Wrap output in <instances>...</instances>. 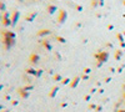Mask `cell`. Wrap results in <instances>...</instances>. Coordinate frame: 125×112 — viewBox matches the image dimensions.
<instances>
[{
  "mask_svg": "<svg viewBox=\"0 0 125 112\" xmlns=\"http://www.w3.org/2000/svg\"><path fill=\"white\" fill-rule=\"evenodd\" d=\"M66 16H68V14H66V11L65 10H60V13H59V16H58V23H64L65 20H66Z\"/></svg>",
  "mask_w": 125,
  "mask_h": 112,
  "instance_id": "cell-1",
  "label": "cell"
},
{
  "mask_svg": "<svg viewBox=\"0 0 125 112\" xmlns=\"http://www.w3.org/2000/svg\"><path fill=\"white\" fill-rule=\"evenodd\" d=\"M108 52H105V51H103V52H100L99 55H96V57L100 60V62H99V65L101 64V62H104V61H106L108 60Z\"/></svg>",
  "mask_w": 125,
  "mask_h": 112,
  "instance_id": "cell-2",
  "label": "cell"
},
{
  "mask_svg": "<svg viewBox=\"0 0 125 112\" xmlns=\"http://www.w3.org/2000/svg\"><path fill=\"white\" fill-rule=\"evenodd\" d=\"M1 23H3L4 25H6V26L11 24V20L9 19V15H8V14H4V15H3V20H1Z\"/></svg>",
  "mask_w": 125,
  "mask_h": 112,
  "instance_id": "cell-3",
  "label": "cell"
},
{
  "mask_svg": "<svg viewBox=\"0 0 125 112\" xmlns=\"http://www.w3.org/2000/svg\"><path fill=\"white\" fill-rule=\"evenodd\" d=\"M18 17H19V11H14L13 15H11V24L15 25L16 21H18Z\"/></svg>",
  "mask_w": 125,
  "mask_h": 112,
  "instance_id": "cell-4",
  "label": "cell"
},
{
  "mask_svg": "<svg viewBox=\"0 0 125 112\" xmlns=\"http://www.w3.org/2000/svg\"><path fill=\"white\" fill-rule=\"evenodd\" d=\"M48 34H50V30H40V31L38 33L39 36H41V35H48Z\"/></svg>",
  "mask_w": 125,
  "mask_h": 112,
  "instance_id": "cell-5",
  "label": "cell"
},
{
  "mask_svg": "<svg viewBox=\"0 0 125 112\" xmlns=\"http://www.w3.org/2000/svg\"><path fill=\"white\" fill-rule=\"evenodd\" d=\"M56 10V6H54V5H49V8H48V11L50 13V14H53L54 11Z\"/></svg>",
  "mask_w": 125,
  "mask_h": 112,
  "instance_id": "cell-6",
  "label": "cell"
},
{
  "mask_svg": "<svg viewBox=\"0 0 125 112\" xmlns=\"http://www.w3.org/2000/svg\"><path fill=\"white\" fill-rule=\"evenodd\" d=\"M30 61H31V62H38V61H39V56L38 55H31Z\"/></svg>",
  "mask_w": 125,
  "mask_h": 112,
  "instance_id": "cell-7",
  "label": "cell"
},
{
  "mask_svg": "<svg viewBox=\"0 0 125 112\" xmlns=\"http://www.w3.org/2000/svg\"><path fill=\"white\" fill-rule=\"evenodd\" d=\"M78 82H79V77H75V80H73V82H71V87H74V86H76L78 85Z\"/></svg>",
  "mask_w": 125,
  "mask_h": 112,
  "instance_id": "cell-8",
  "label": "cell"
},
{
  "mask_svg": "<svg viewBox=\"0 0 125 112\" xmlns=\"http://www.w3.org/2000/svg\"><path fill=\"white\" fill-rule=\"evenodd\" d=\"M0 10H5V4L0 1Z\"/></svg>",
  "mask_w": 125,
  "mask_h": 112,
  "instance_id": "cell-9",
  "label": "cell"
},
{
  "mask_svg": "<svg viewBox=\"0 0 125 112\" xmlns=\"http://www.w3.org/2000/svg\"><path fill=\"white\" fill-rule=\"evenodd\" d=\"M119 112H125V111H124V110H120V111H119Z\"/></svg>",
  "mask_w": 125,
  "mask_h": 112,
  "instance_id": "cell-10",
  "label": "cell"
},
{
  "mask_svg": "<svg viewBox=\"0 0 125 112\" xmlns=\"http://www.w3.org/2000/svg\"><path fill=\"white\" fill-rule=\"evenodd\" d=\"M124 98H125V94H124Z\"/></svg>",
  "mask_w": 125,
  "mask_h": 112,
  "instance_id": "cell-11",
  "label": "cell"
}]
</instances>
